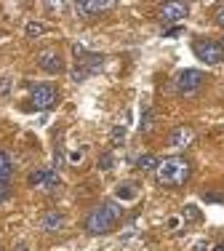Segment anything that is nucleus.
I'll return each instance as SVG.
<instances>
[{
  "label": "nucleus",
  "mask_w": 224,
  "mask_h": 251,
  "mask_svg": "<svg viewBox=\"0 0 224 251\" xmlns=\"http://www.w3.org/2000/svg\"><path fill=\"white\" fill-rule=\"evenodd\" d=\"M190 179V163L184 158H166L157 163V182L166 187H179Z\"/></svg>",
  "instance_id": "2"
},
{
  "label": "nucleus",
  "mask_w": 224,
  "mask_h": 251,
  "mask_svg": "<svg viewBox=\"0 0 224 251\" xmlns=\"http://www.w3.org/2000/svg\"><path fill=\"white\" fill-rule=\"evenodd\" d=\"M38 64H40V70H45V73H51V75H56V73H62V70H64L62 56L54 53V51H43L38 56Z\"/></svg>",
  "instance_id": "10"
},
{
  "label": "nucleus",
  "mask_w": 224,
  "mask_h": 251,
  "mask_svg": "<svg viewBox=\"0 0 224 251\" xmlns=\"http://www.w3.org/2000/svg\"><path fill=\"white\" fill-rule=\"evenodd\" d=\"M11 174H14V163H11L8 152L0 150V182H8Z\"/></svg>",
  "instance_id": "13"
},
{
  "label": "nucleus",
  "mask_w": 224,
  "mask_h": 251,
  "mask_svg": "<svg viewBox=\"0 0 224 251\" xmlns=\"http://www.w3.org/2000/svg\"><path fill=\"white\" fill-rule=\"evenodd\" d=\"M157 163H160V160H157L155 155H141V158L136 160V166L141 171H157Z\"/></svg>",
  "instance_id": "14"
},
{
  "label": "nucleus",
  "mask_w": 224,
  "mask_h": 251,
  "mask_svg": "<svg viewBox=\"0 0 224 251\" xmlns=\"http://www.w3.org/2000/svg\"><path fill=\"white\" fill-rule=\"evenodd\" d=\"M120 206L117 203H102L99 208H93L91 214H88L86 219V230L91 232V235H102V232H110L112 225L120 219Z\"/></svg>",
  "instance_id": "1"
},
{
  "label": "nucleus",
  "mask_w": 224,
  "mask_h": 251,
  "mask_svg": "<svg viewBox=\"0 0 224 251\" xmlns=\"http://www.w3.org/2000/svg\"><path fill=\"white\" fill-rule=\"evenodd\" d=\"M75 56H78V62L83 64V70H86L88 75L96 73V70L104 64V56H102V53H88L86 49H80V46H75Z\"/></svg>",
  "instance_id": "7"
},
{
  "label": "nucleus",
  "mask_w": 224,
  "mask_h": 251,
  "mask_svg": "<svg viewBox=\"0 0 224 251\" xmlns=\"http://www.w3.org/2000/svg\"><path fill=\"white\" fill-rule=\"evenodd\" d=\"M8 193H11V190H8V182H0V203L8 198Z\"/></svg>",
  "instance_id": "21"
},
{
  "label": "nucleus",
  "mask_w": 224,
  "mask_h": 251,
  "mask_svg": "<svg viewBox=\"0 0 224 251\" xmlns=\"http://www.w3.org/2000/svg\"><path fill=\"white\" fill-rule=\"evenodd\" d=\"M48 32V27L40 25V22H29L27 25V38H38V35H45Z\"/></svg>",
  "instance_id": "15"
},
{
  "label": "nucleus",
  "mask_w": 224,
  "mask_h": 251,
  "mask_svg": "<svg viewBox=\"0 0 224 251\" xmlns=\"http://www.w3.org/2000/svg\"><path fill=\"white\" fill-rule=\"evenodd\" d=\"M32 104L38 110H48V107L56 104V88L48 86V83H40V86H32V94H29Z\"/></svg>",
  "instance_id": "5"
},
{
  "label": "nucleus",
  "mask_w": 224,
  "mask_h": 251,
  "mask_svg": "<svg viewBox=\"0 0 224 251\" xmlns=\"http://www.w3.org/2000/svg\"><path fill=\"white\" fill-rule=\"evenodd\" d=\"M203 73H200V70H181L179 75L174 77V86H176V91L179 94H195L200 86H203Z\"/></svg>",
  "instance_id": "3"
},
{
  "label": "nucleus",
  "mask_w": 224,
  "mask_h": 251,
  "mask_svg": "<svg viewBox=\"0 0 224 251\" xmlns=\"http://www.w3.org/2000/svg\"><path fill=\"white\" fill-rule=\"evenodd\" d=\"M187 14H190V5L187 3H166L160 8V19L163 22H181Z\"/></svg>",
  "instance_id": "9"
},
{
  "label": "nucleus",
  "mask_w": 224,
  "mask_h": 251,
  "mask_svg": "<svg viewBox=\"0 0 224 251\" xmlns=\"http://www.w3.org/2000/svg\"><path fill=\"white\" fill-rule=\"evenodd\" d=\"M0 40H3V32H0Z\"/></svg>",
  "instance_id": "29"
},
{
  "label": "nucleus",
  "mask_w": 224,
  "mask_h": 251,
  "mask_svg": "<svg viewBox=\"0 0 224 251\" xmlns=\"http://www.w3.org/2000/svg\"><path fill=\"white\" fill-rule=\"evenodd\" d=\"M192 251H208V243L200 241V243H195V249H192Z\"/></svg>",
  "instance_id": "24"
},
{
  "label": "nucleus",
  "mask_w": 224,
  "mask_h": 251,
  "mask_svg": "<svg viewBox=\"0 0 224 251\" xmlns=\"http://www.w3.org/2000/svg\"><path fill=\"white\" fill-rule=\"evenodd\" d=\"M205 201H216V203H219V201H224V195H219V193H214V195H205Z\"/></svg>",
  "instance_id": "23"
},
{
  "label": "nucleus",
  "mask_w": 224,
  "mask_h": 251,
  "mask_svg": "<svg viewBox=\"0 0 224 251\" xmlns=\"http://www.w3.org/2000/svg\"><path fill=\"white\" fill-rule=\"evenodd\" d=\"M192 139H195V131H192L190 126H176V128L168 134V145L171 147H190Z\"/></svg>",
  "instance_id": "8"
},
{
  "label": "nucleus",
  "mask_w": 224,
  "mask_h": 251,
  "mask_svg": "<svg viewBox=\"0 0 224 251\" xmlns=\"http://www.w3.org/2000/svg\"><path fill=\"white\" fill-rule=\"evenodd\" d=\"M112 163H115L112 152H104L102 158H99V169H102V171H110V169H112Z\"/></svg>",
  "instance_id": "17"
},
{
  "label": "nucleus",
  "mask_w": 224,
  "mask_h": 251,
  "mask_svg": "<svg viewBox=\"0 0 224 251\" xmlns=\"http://www.w3.org/2000/svg\"><path fill=\"white\" fill-rule=\"evenodd\" d=\"M62 225H64V217H62V214H56V211L45 214V217L40 219V227H43L45 232H56V230H62Z\"/></svg>",
  "instance_id": "12"
},
{
  "label": "nucleus",
  "mask_w": 224,
  "mask_h": 251,
  "mask_svg": "<svg viewBox=\"0 0 224 251\" xmlns=\"http://www.w3.org/2000/svg\"><path fill=\"white\" fill-rule=\"evenodd\" d=\"M216 25H219V27H224V8L219 11V14H216Z\"/></svg>",
  "instance_id": "25"
},
{
  "label": "nucleus",
  "mask_w": 224,
  "mask_h": 251,
  "mask_svg": "<svg viewBox=\"0 0 224 251\" xmlns=\"http://www.w3.org/2000/svg\"><path fill=\"white\" fill-rule=\"evenodd\" d=\"M11 91V80L8 77H0V94H8Z\"/></svg>",
  "instance_id": "22"
},
{
  "label": "nucleus",
  "mask_w": 224,
  "mask_h": 251,
  "mask_svg": "<svg viewBox=\"0 0 224 251\" xmlns=\"http://www.w3.org/2000/svg\"><path fill=\"white\" fill-rule=\"evenodd\" d=\"M184 217L192 219V222H198V219H200V211H198L195 206H187V208H184Z\"/></svg>",
  "instance_id": "18"
},
{
  "label": "nucleus",
  "mask_w": 224,
  "mask_h": 251,
  "mask_svg": "<svg viewBox=\"0 0 224 251\" xmlns=\"http://www.w3.org/2000/svg\"><path fill=\"white\" fill-rule=\"evenodd\" d=\"M150 128H152V112L147 110L144 118H141V131H150Z\"/></svg>",
  "instance_id": "20"
},
{
  "label": "nucleus",
  "mask_w": 224,
  "mask_h": 251,
  "mask_svg": "<svg viewBox=\"0 0 224 251\" xmlns=\"http://www.w3.org/2000/svg\"><path fill=\"white\" fill-rule=\"evenodd\" d=\"M112 3H75V11H78V16H96L102 14V11H107Z\"/></svg>",
  "instance_id": "11"
},
{
  "label": "nucleus",
  "mask_w": 224,
  "mask_h": 251,
  "mask_svg": "<svg viewBox=\"0 0 224 251\" xmlns=\"http://www.w3.org/2000/svg\"><path fill=\"white\" fill-rule=\"evenodd\" d=\"M214 251H224V243H219V246H214Z\"/></svg>",
  "instance_id": "27"
},
{
  "label": "nucleus",
  "mask_w": 224,
  "mask_h": 251,
  "mask_svg": "<svg viewBox=\"0 0 224 251\" xmlns=\"http://www.w3.org/2000/svg\"><path fill=\"white\" fill-rule=\"evenodd\" d=\"M219 46H222V51H224V38H222V40H219Z\"/></svg>",
  "instance_id": "28"
},
{
  "label": "nucleus",
  "mask_w": 224,
  "mask_h": 251,
  "mask_svg": "<svg viewBox=\"0 0 224 251\" xmlns=\"http://www.w3.org/2000/svg\"><path fill=\"white\" fill-rule=\"evenodd\" d=\"M195 56L200 59V62H205V64H219L224 62V51H222V46L219 43H214V40H195Z\"/></svg>",
  "instance_id": "4"
},
{
  "label": "nucleus",
  "mask_w": 224,
  "mask_h": 251,
  "mask_svg": "<svg viewBox=\"0 0 224 251\" xmlns=\"http://www.w3.org/2000/svg\"><path fill=\"white\" fill-rule=\"evenodd\" d=\"M181 32V27H174V29H168V32H166V38H174V35H179Z\"/></svg>",
  "instance_id": "26"
},
{
  "label": "nucleus",
  "mask_w": 224,
  "mask_h": 251,
  "mask_svg": "<svg viewBox=\"0 0 224 251\" xmlns=\"http://www.w3.org/2000/svg\"><path fill=\"white\" fill-rule=\"evenodd\" d=\"M117 198H126V201L136 198V187H134L131 182H128V184H120V187H117Z\"/></svg>",
  "instance_id": "16"
},
{
  "label": "nucleus",
  "mask_w": 224,
  "mask_h": 251,
  "mask_svg": "<svg viewBox=\"0 0 224 251\" xmlns=\"http://www.w3.org/2000/svg\"><path fill=\"white\" fill-rule=\"evenodd\" d=\"M123 136H126V128H123V126H115V128H112V142H123Z\"/></svg>",
  "instance_id": "19"
},
{
  "label": "nucleus",
  "mask_w": 224,
  "mask_h": 251,
  "mask_svg": "<svg viewBox=\"0 0 224 251\" xmlns=\"http://www.w3.org/2000/svg\"><path fill=\"white\" fill-rule=\"evenodd\" d=\"M29 184H32V187H40V190H56L59 187V174L51 169L32 171V174H29Z\"/></svg>",
  "instance_id": "6"
}]
</instances>
